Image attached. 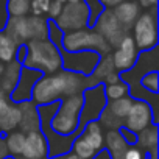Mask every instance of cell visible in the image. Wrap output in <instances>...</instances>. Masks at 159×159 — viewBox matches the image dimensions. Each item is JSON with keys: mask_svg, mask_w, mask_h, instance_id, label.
Returning a JSON list of instances; mask_svg holds the SVG:
<instances>
[{"mask_svg": "<svg viewBox=\"0 0 159 159\" xmlns=\"http://www.w3.org/2000/svg\"><path fill=\"white\" fill-rule=\"evenodd\" d=\"M86 83H84V76L62 70L55 75H45L41 76L36 84L33 86L31 91V98L34 105H50L56 103L59 97H73V95H81L84 91Z\"/></svg>", "mask_w": 159, "mask_h": 159, "instance_id": "1", "label": "cell"}, {"mask_svg": "<svg viewBox=\"0 0 159 159\" xmlns=\"http://www.w3.org/2000/svg\"><path fill=\"white\" fill-rule=\"evenodd\" d=\"M25 69H33L38 72L55 73L62 66V55L58 47L48 41H30L27 47V58L24 61Z\"/></svg>", "mask_w": 159, "mask_h": 159, "instance_id": "2", "label": "cell"}, {"mask_svg": "<svg viewBox=\"0 0 159 159\" xmlns=\"http://www.w3.org/2000/svg\"><path fill=\"white\" fill-rule=\"evenodd\" d=\"M84 106L83 95H73L67 97L59 108L55 112V117L52 120V129L55 134L59 136H70L76 131L80 126V119H81V111Z\"/></svg>", "mask_w": 159, "mask_h": 159, "instance_id": "3", "label": "cell"}, {"mask_svg": "<svg viewBox=\"0 0 159 159\" xmlns=\"http://www.w3.org/2000/svg\"><path fill=\"white\" fill-rule=\"evenodd\" d=\"M61 44L69 53L83 52V50H95L97 53L108 55L111 50L108 42L103 39V36H100L97 31H89L86 28L66 33L62 36Z\"/></svg>", "mask_w": 159, "mask_h": 159, "instance_id": "4", "label": "cell"}, {"mask_svg": "<svg viewBox=\"0 0 159 159\" xmlns=\"http://www.w3.org/2000/svg\"><path fill=\"white\" fill-rule=\"evenodd\" d=\"M105 142V134L102 131V125L97 120L88 123L86 129L73 139V154L80 159H92L102 148Z\"/></svg>", "mask_w": 159, "mask_h": 159, "instance_id": "5", "label": "cell"}, {"mask_svg": "<svg viewBox=\"0 0 159 159\" xmlns=\"http://www.w3.org/2000/svg\"><path fill=\"white\" fill-rule=\"evenodd\" d=\"M88 22H89V10L86 3L81 0V2H76V3L62 5V11L56 17L55 25L59 30L70 33V31L84 30Z\"/></svg>", "mask_w": 159, "mask_h": 159, "instance_id": "6", "label": "cell"}, {"mask_svg": "<svg viewBox=\"0 0 159 159\" xmlns=\"http://www.w3.org/2000/svg\"><path fill=\"white\" fill-rule=\"evenodd\" d=\"M133 41L136 44V48L139 50H151L157 44V27H156V17L151 13L139 14L137 20L133 25Z\"/></svg>", "mask_w": 159, "mask_h": 159, "instance_id": "7", "label": "cell"}, {"mask_svg": "<svg viewBox=\"0 0 159 159\" xmlns=\"http://www.w3.org/2000/svg\"><path fill=\"white\" fill-rule=\"evenodd\" d=\"M95 28H97V33L100 34V36H103V39L108 42V45L111 47H117L128 34H126V28H123L120 24H119V20L116 19V16L112 14V11L111 10H108V11H102V14L98 16V19H97V22H95V25H94Z\"/></svg>", "mask_w": 159, "mask_h": 159, "instance_id": "8", "label": "cell"}, {"mask_svg": "<svg viewBox=\"0 0 159 159\" xmlns=\"http://www.w3.org/2000/svg\"><path fill=\"white\" fill-rule=\"evenodd\" d=\"M154 120L153 111L145 102H133L131 109L125 119V128L129 133H140L147 126H150Z\"/></svg>", "mask_w": 159, "mask_h": 159, "instance_id": "9", "label": "cell"}, {"mask_svg": "<svg viewBox=\"0 0 159 159\" xmlns=\"http://www.w3.org/2000/svg\"><path fill=\"white\" fill-rule=\"evenodd\" d=\"M100 81H106V84H114V83L120 81V76L114 67L111 55H105V58L95 66L92 73L88 78H84L86 88H95V86H98Z\"/></svg>", "mask_w": 159, "mask_h": 159, "instance_id": "10", "label": "cell"}, {"mask_svg": "<svg viewBox=\"0 0 159 159\" xmlns=\"http://www.w3.org/2000/svg\"><path fill=\"white\" fill-rule=\"evenodd\" d=\"M73 61L62 59V66L69 72H75L80 75H91L98 62V53L95 52H75L72 55Z\"/></svg>", "mask_w": 159, "mask_h": 159, "instance_id": "11", "label": "cell"}, {"mask_svg": "<svg viewBox=\"0 0 159 159\" xmlns=\"http://www.w3.org/2000/svg\"><path fill=\"white\" fill-rule=\"evenodd\" d=\"M137 59V48L131 36H126L119 45L116 53L112 55V62L116 70H128L136 64Z\"/></svg>", "mask_w": 159, "mask_h": 159, "instance_id": "12", "label": "cell"}, {"mask_svg": "<svg viewBox=\"0 0 159 159\" xmlns=\"http://www.w3.org/2000/svg\"><path fill=\"white\" fill-rule=\"evenodd\" d=\"M42 76L41 72L33 70V69H22L20 70V76L19 81L14 88V91L11 92V97L14 102H28V98H31V91L33 86L36 84V81Z\"/></svg>", "mask_w": 159, "mask_h": 159, "instance_id": "13", "label": "cell"}, {"mask_svg": "<svg viewBox=\"0 0 159 159\" xmlns=\"http://www.w3.org/2000/svg\"><path fill=\"white\" fill-rule=\"evenodd\" d=\"M48 153L47 139L41 131H33L25 134L22 157L25 159H44Z\"/></svg>", "mask_w": 159, "mask_h": 159, "instance_id": "14", "label": "cell"}, {"mask_svg": "<svg viewBox=\"0 0 159 159\" xmlns=\"http://www.w3.org/2000/svg\"><path fill=\"white\" fill-rule=\"evenodd\" d=\"M19 111H20L19 126L22 128L20 133L28 134V133H33V131H39L41 116H39V111H38L36 105L33 102H22L20 106H19Z\"/></svg>", "mask_w": 159, "mask_h": 159, "instance_id": "15", "label": "cell"}, {"mask_svg": "<svg viewBox=\"0 0 159 159\" xmlns=\"http://www.w3.org/2000/svg\"><path fill=\"white\" fill-rule=\"evenodd\" d=\"M20 122V111L19 106L10 103L7 97L0 100V129L10 133L19 126Z\"/></svg>", "mask_w": 159, "mask_h": 159, "instance_id": "16", "label": "cell"}, {"mask_svg": "<svg viewBox=\"0 0 159 159\" xmlns=\"http://www.w3.org/2000/svg\"><path fill=\"white\" fill-rule=\"evenodd\" d=\"M20 70H22V64L16 59L7 64V67L3 69L2 78H0V91L3 94H11L14 91L20 76Z\"/></svg>", "mask_w": 159, "mask_h": 159, "instance_id": "17", "label": "cell"}, {"mask_svg": "<svg viewBox=\"0 0 159 159\" xmlns=\"http://www.w3.org/2000/svg\"><path fill=\"white\" fill-rule=\"evenodd\" d=\"M112 14L116 16V19L119 20V24L123 28H129L134 25V22L139 17V5L134 2H122L120 5H117L112 11Z\"/></svg>", "mask_w": 159, "mask_h": 159, "instance_id": "18", "label": "cell"}, {"mask_svg": "<svg viewBox=\"0 0 159 159\" xmlns=\"http://www.w3.org/2000/svg\"><path fill=\"white\" fill-rule=\"evenodd\" d=\"M108 151L111 153L112 159H123L125 153L128 150V142L125 140L123 134L117 129H109L108 134L105 136V142Z\"/></svg>", "mask_w": 159, "mask_h": 159, "instance_id": "19", "label": "cell"}, {"mask_svg": "<svg viewBox=\"0 0 159 159\" xmlns=\"http://www.w3.org/2000/svg\"><path fill=\"white\" fill-rule=\"evenodd\" d=\"M5 34L10 36L17 45L22 42L28 41V24H27V17H11L7 22V28H5Z\"/></svg>", "mask_w": 159, "mask_h": 159, "instance_id": "20", "label": "cell"}, {"mask_svg": "<svg viewBox=\"0 0 159 159\" xmlns=\"http://www.w3.org/2000/svg\"><path fill=\"white\" fill-rule=\"evenodd\" d=\"M28 24V42L30 41H44L48 39V22L42 17L33 16L27 17Z\"/></svg>", "mask_w": 159, "mask_h": 159, "instance_id": "21", "label": "cell"}, {"mask_svg": "<svg viewBox=\"0 0 159 159\" xmlns=\"http://www.w3.org/2000/svg\"><path fill=\"white\" fill-rule=\"evenodd\" d=\"M131 105H133V100L129 97H122V98H117V100H111L103 109L108 111L117 120L123 122L126 119L129 109H131Z\"/></svg>", "mask_w": 159, "mask_h": 159, "instance_id": "22", "label": "cell"}, {"mask_svg": "<svg viewBox=\"0 0 159 159\" xmlns=\"http://www.w3.org/2000/svg\"><path fill=\"white\" fill-rule=\"evenodd\" d=\"M17 50H19V45L10 38L5 34V31H0V62H11L16 59L17 56Z\"/></svg>", "mask_w": 159, "mask_h": 159, "instance_id": "23", "label": "cell"}, {"mask_svg": "<svg viewBox=\"0 0 159 159\" xmlns=\"http://www.w3.org/2000/svg\"><path fill=\"white\" fill-rule=\"evenodd\" d=\"M137 142L142 148L153 151L157 148V128L154 125L147 126L145 129H142L137 136Z\"/></svg>", "mask_w": 159, "mask_h": 159, "instance_id": "24", "label": "cell"}, {"mask_svg": "<svg viewBox=\"0 0 159 159\" xmlns=\"http://www.w3.org/2000/svg\"><path fill=\"white\" fill-rule=\"evenodd\" d=\"M24 142H25V134H24V133H20V131L11 133V134L7 137V140H5V145H7L8 153H11V154H14V156H22Z\"/></svg>", "mask_w": 159, "mask_h": 159, "instance_id": "25", "label": "cell"}, {"mask_svg": "<svg viewBox=\"0 0 159 159\" xmlns=\"http://www.w3.org/2000/svg\"><path fill=\"white\" fill-rule=\"evenodd\" d=\"M30 2L31 0H8L7 10L13 17H22L30 11Z\"/></svg>", "mask_w": 159, "mask_h": 159, "instance_id": "26", "label": "cell"}, {"mask_svg": "<svg viewBox=\"0 0 159 159\" xmlns=\"http://www.w3.org/2000/svg\"><path fill=\"white\" fill-rule=\"evenodd\" d=\"M105 95L109 98V100H117V98H122V97H126L128 94V86L126 83L123 81H117L114 84H106V88L103 89Z\"/></svg>", "mask_w": 159, "mask_h": 159, "instance_id": "27", "label": "cell"}, {"mask_svg": "<svg viewBox=\"0 0 159 159\" xmlns=\"http://www.w3.org/2000/svg\"><path fill=\"white\" fill-rule=\"evenodd\" d=\"M84 3L89 10V25L94 27L98 16L102 14V3H100V0H84Z\"/></svg>", "mask_w": 159, "mask_h": 159, "instance_id": "28", "label": "cell"}, {"mask_svg": "<svg viewBox=\"0 0 159 159\" xmlns=\"http://www.w3.org/2000/svg\"><path fill=\"white\" fill-rule=\"evenodd\" d=\"M50 7V0H31L30 2V10L33 11V16L42 17V14H47Z\"/></svg>", "mask_w": 159, "mask_h": 159, "instance_id": "29", "label": "cell"}, {"mask_svg": "<svg viewBox=\"0 0 159 159\" xmlns=\"http://www.w3.org/2000/svg\"><path fill=\"white\" fill-rule=\"evenodd\" d=\"M142 84H143V89L148 92H153V94H156L157 92V72L156 70H153V72H150L148 75H145L143 78H142Z\"/></svg>", "mask_w": 159, "mask_h": 159, "instance_id": "30", "label": "cell"}, {"mask_svg": "<svg viewBox=\"0 0 159 159\" xmlns=\"http://www.w3.org/2000/svg\"><path fill=\"white\" fill-rule=\"evenodd\" d=\"M123 159H145V153L140 150V148H136V147H128L126 153H125V157Z\"/></svg>", "mask_w": 159, "mask_h": 159, "instance_id": "31", "label": "cell"}, {"mask_svg": "<svg viewBox=\"0 0 159 159\" xmlns=\"http://www.w3.org/2000/svg\"><path fill=\"white\" fill-rule=\"evenodd\" d=\"M61 11H62V3H59V2H53V0H50V7H48L47 14H48L52 19H55V20H56V17L61 14Z\"/></svg>", "mask_w": 159, "mask_h": 159, "instance_id": "32", "label": "cell"}, {"mask_svg": "<svg viewBox=\"0 0 159 159\" xmlns=\"http://www.w3.org/2000/svg\"><path fill=\"white\" fill-rule=\"evenodd\" d=\"M122 2H126V0H100V3L105 5V7H108V8H111V7H117V5H120Z\"/></svg>", "mask_w": 159, "mask_h": 159, "instance_id": "33", "label": "cell"}, {"mask_svg": "<svg viewBox=\"0 0 159 159\" xmlns=\"http://www.w3.org/2000/svg\"><path fill=\"white\" fill-rule=\"evenodd\" d=\"M52 159H80V157L73 153H64V154H59V156H53Z\"/></svg>", "mask_w": 159, "mask_h": 159, "instance_id": "34", "label": "cell"}, {"mask_svg": "<svg viewBox=\"0 0 159 159\" xmlns=\"http://www.w3.org/2000/svg\"><path fill=\"white\" fill-rule=\"evenodd\" d=\"M7 154H8V150H7L5 140H0V159H5Z\"/></svg>", "mask_w": 159, "mask_h": 159, "instance_id": "35", "label": "cell"}, {"mask_svg": "<svg viewBox=\"0 0 159 159\" xmlns=\"http://www.w3.org/2000/svg\"><path fill=\"white\" fill-rule=\"evenodd\" d=\"M140 5L145 7V8H150V7H154L157 3V0H139Z\"/></svg>", "mask_w": 159, "mask_h": 159, "instance_id": "36", "label": "cell"}, {"mask_svg": "<svg viewBox=\"0 0 159 159\" xmlns=\"http://www.w3.org/2000/svg\"><path fill=\"white\" fill-rule=\"evenodd\" d=\"M3 69H5V66L0 62V78H2V73H3Z\"/></svg>", "mask_w": 159, "mask_h": 159, "instance_id": "37", "label": "cell"}, {"mask_svg": "<svg viewBox=\"0 0 159 159\" xmlns=\"http://www.w3.org/2000/svg\"><path fill=\"white\" fill-rule=\"evenodd\" d=\"M76 2H81V0H67V3H76Z\"/></svg>", "mask_w": 159, "mask_h": 159, "instance_id": "38", "label": "cell"}, {"mask_svg": "<svg viewBox=\"0 0 159 159\" xmlns=\"http://www.w3.org/2000/svg\"><path fill=\"white\" fill-rule=\"evenodd\" d=\"M3 97H5V94H3V92H2V91H0V100H2V98H3Z\"/></svg>", "mask_w": 159, "mask_h": 159, "instance_id": "39", "label": "cell"}, {"mask_svg": "<svg viewBox=\"0 0 159 159\" xmlns=\"http://www.w3.org/2000/svg\"><path fill=\"white\" fill-rule=\"evenodd\" d=\"M53 2H59V3H64L66 0H53Z\"/></svg>", "mask_w": 159, "mask_h": 159, "instance_id": "40", "label": "cell"}, {"mask_svg": "<svg viewBox=\"0 0 159 159\" xmlns=\"http://www.w3.org/2000/svg\"><path fill=\"white\" fill-rule=\"evenodd\" d=\"M24 159H25V157H24Z\"/></svg>", "mask_w": 159, "mask_h": 159, "instance_id": "41", "label": "cell"}]
</instances>
